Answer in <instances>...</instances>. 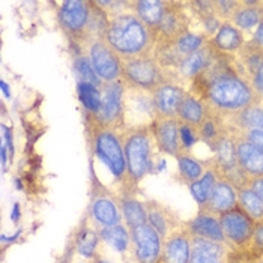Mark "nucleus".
I'll use <instances>...</instances> for the list:
<instances>
[{
  "label": "nucleus",
  "instance_id": "obj_1",
  "mask_svg": "<svg viewBox=\"0 0 263 263\" xmlns=\"http://www.w3.org/2000/svg\"><path fill=\"white\" fill-rule=\"evenodd\" d=\"M104 40L119 54L122 61L151 56L155 44L151 29L131 12L110 18Z\"/></svg>",
  "mask_w": 263,
  "mask_h": 263
},
{
  "label": "nucleus",
  "instance_id": "obj_2",
  "mask_svg": "<svg viewBox=\"0 0 263 263\" xmlns=\"http://www.w3.org/2000/svg\"><path fill=\"white\" fill-rule=\"evenodd\" d=\"M206 100L211 108L218 113L236 115L257 101V95L251 84L238 74L221 72L208 83Z\"/></svg>",
  "mask_w": 263,
  "mask_h": 263
},
{
  "label": "nucleus",
  "instance_id": "obj_3",
  "mask_svg": "<svg viewBox=\"0 0 263 263\" xmlns=\"http://www.w3.org/2000/svg\"><path fill=\"white\" fill-rule=\"evenodd\" d=\"M128 176L133 183L143 181L152 172V129L151 126L126 129L121 134Z\"/></svg>",
  "mask_w": 263,
  "mask_h": 263
},
{
  "label": "nucleus",
  "instance_id": "obj_4",
  "mask_svg": "<svg viewBox=\"0 0 263 263\" xmlns=\"http://www.w3.org/2000/svg\"><path fill=\"white\" fill-rule=\"evenodd\" d=\"M92 142H93V149H95L97 157L110 170L113 178L121 182L131 183L129 176H128V165L125 160L121 136H118L115 129L104 128L93 123Z\"/></svg>",
  "mask_w": 263,
  "mask_h": 263
},
{
  "label": "nucleus",
  "instance_id": "obj_5",
  "mask_svg": "<svg viewBox=\"0 0 263 263\" xmlns=\"http://www.w3.org/2000/svg\"><path fill=\"white\" fill-rule=\"evenodd\" d=\"M122 81L146 92H154L164 84L161 65L152 56H142L122 61Z\"/></svg>",
  "mask_w": 263,
  "mask_h": 263
},
{
  "label": "nucleus",
  "instance_id": "obj_6",
  "mask_svg": "<svg viewBox=\"0 0 263 263\" xmlns=\"http://www.w3.org/2000/svg\"><path fill=\"white\" fill-rule=\"evenodd\" d=\"M157 118L152 92L126 86L123 93V126L128 129L151 126Z\"/></svg>",
  "mask_w": 263,
  "mask_h": 263
},
{
  "label": "nucleus",
  "instance_id": "obj_7",
  "mask_svg": "<svg viewBox=\"0 0 263 263\" xmlns=\"http://www.w3.org/2000/svg\"><path fill=\"white\" fill-rule=\"evenodd\" d=\"M102 102L101 108L97 115H90L95 118V123L116 129L123 125V93L125 83L122 80L113 83H104L101 86Z\"/></svg>",
  "mask_w": 263,
  "mask_h": 263
},
{
  "label": "nucleus",
  "instance_id": "obj_8",
  "mask_svg": "<svg viewBox=\"0 0 263 263\" xmlns=\"http://www.w3.org/2000/svg\"><path fill=\"white\" fill-rule=\"evenodd\" d=\"M87 58L101 81L113 83L122 80V59L104 38L89 42Z\"/></svg>",
  "mask_w": 263,
  "mask_h": 263
},
{
  "label": "nucleus",
  "instance_id": "obj_9",
  "mask_svg": "<svg viewBox=\"0 0 263 263\" xmlns=\"http://www.w3.org/2000/svg\"><path fill=\"white\" fill-rule=\"evenodd\" d=\"M92 15V5L87 0H66L59 8V23L62 29L72 38L83 40L87 36Z\"/></svg>",
  "mask_w": 263,
  "mask_h": 263
},
{
  "label": "nucleus",
  "instance_id": "obj_10",
  "mask_svg": "<svg viewBox=\"0 0 263 263\" xmlns=\"http://www.w3.org/2000/svg\"><path fill=\"white\" fill-rule=\"evenodd\" d=\"M221 227H223L226 242L236 245V247H247L253 241L256 223L243 212L239 206L226 212L218 217Z\"/></svg>",
  "mask_w": 263,
  "mask_h": 263
},
{
  "label": "nucleus",
  "instance_id": "obj_11",
  "mask_svg": "<svg viewBox=\"0 0 263 263\" xmlns=\"http://www.w3.org/2000/svg\"><path fill=\"white\" fill-rule=\"evenodd\" d=\"M131 243L134 248V256L139 263H158L162 254L161 236L157 230L149 226L142 224L129 230Z\"/></svg>",
  "mask_w": 263,
  "mask_h": 263
},
{
  "label": "nucleus",
  "instance_id": "obj_12",
  "mask_svg": "<svg viewBox=\"0 0 263 263\" xmlns=\"http://www.w3.org/2000/svg\"><path fill=\"white\" fill-rule=\"evenodd\" d=\"M179 123L181 122L178 118H167L157 115V118L151 125L154 140L160 147V151L167 155L178 157L182 152L179 142Z\"/></svg>",
  "mask_w": 263,
  "mask_h": 263
},
{
  "label": "nucleus",
  "instance_id": "obj_13",
  "mask_svg": "<svg viewBox=\"0 0 263 263\" xmlns=\"http://www.w3.org/2000/svg\"><path fill=\"white\" fill-rule=\"evenodd\" d=\"M89 217L93 224L102 229V227H111L122 223L121 206H118L116 199L111 197L108 193L97 194L89 208Z\"/></svg>",
  "mask_w": 263,
  "mask_h": 263
},
{
  "label": "nucleus",
  "instance_id": "obj_14",
  "mask_svg": "<svg viewBox=\"0 0 263 263\" xmlns=\"http://www.w3.org/2000/svg\"><path fill=\"white\" fill-rule=\"evenodd\" d=\"M238 206V190L226 179H220L215 183L206 204L200 211L209 212L215 217H220L226 212L235 209Z\"/></svg>",
  "mask_w": 263,
  "mask_h": 263
},
{
  "label": "nucleus",
  "instance_id": "obj_15",
  "mask_svg": "<svg viewBox=\"0 0 263 263\" xmlns=\"http://www.w3.org/2000/svg\"><path fill=\"white\" fill-rule=\"evenodd\" d=\"M191 253V235L182 227L175 230L164 242L158 263H188Z\"/></svg>",
  "mask_w": 263,
  "mask_h": 263
},
{
  "label": "nucleus",
  "instance_id": "obj_16",
  "mask_svg": "<svg viewBox=\"0 0 263 263\" xmlns=\"http://www.w3.org/2000/svg\"><path fill=\"white\" fill-rule=\"evenodd\" d=\"M152 95H154V102H155L158 116L176 118L178 108L186 93L183 92L182 87H179L176 84L164 83L152 92Z\"/></svg>",
  "mask_w": 263,
  "mask_h": 263
},
{
  "label": "nucleus",
  "instance_id": "obj_17",
  "mask_svg": "<svg viewBox=\"0 0 263 263\" xmlns=\"http://www.w3.org/2000/svg\"><path fill=\"white\" fill-rule=\"evenodd\" d=\"M236 161L241 170L248 176V179L263 176V152L256 146L247 142L243 137L235 140Z\"/></svg>",
  "mask_w": 263,
  "mask_h": 263
},
{
  "label": "nucleus",
  "instance_id": "obj_18",
  "mask_svg": "<svg viewBox=\"0 0 263 263\" xmlns=\"http://www.w3.org/2000/svg\"><path fill=\"white\" fill-rule=\"evenodd\" d=\"M191 236H199L203 239H209L214 242L226 243V236H224L223 227L218 220V217L200 211L196 218H193L185 227Z\"/></svg>",
  "mask_w": 263,
  "mask_h": 263
},
{
  "label": "nucleus",
  "instance_id": "obj_19",
  "mask_svg": "<svg viewBox=\"0 0 263 263\" xmlns=\"http://www.w3.org/2000/svg\"><path fill=\"white\" fill-rule=\"evenodd\" d=\"M226 245L191 236V253L188 263H226Z\"/></svg>",
  "mask_w": 263,
  "mask_h": 263
},
{
  "label": "nucleus",
  "instance_id": "obj_20",
  "mask_svg": "<svg viewBox=\"0 0 263 263\" xmlns=\"http://www.w3.org/2000/svg\"><path fill=\"white\" fill-rule=\"evenodd\" d=\"M144 204L147 211V224L157 230L162 241H165L175 230H178L176 218L170 212V209L158 202H144Z\"/></svg>",
  "mask_w": 263,
  "mask_h": 263
},
{
  "label": "nucleus",
  "instance_id": "obj_21",
  "mask_svg": "<svg viewBox=\"0 0 263 263\" xmlns=\"http://www.w3.org/2000/svg\"><path fill=\"white\" fill-rule=\"evenodd\" d=\"M168 3L170 2H161V0H137V2H133L131 8L134 14L154 33L161 24L162 18L167 12Z\"/></svg>",
  "mask_w": 263,
  "mask_h": 263
},
{
  "label": "nucleus",
  "instance_id": "obj_22",
  "mask_svg": "<svg viewBox=\"0 0 263 263\" xmlns=\"http://www.w3.org/2000/svg\"><path fill=\"white\" fill-rule=\"evenodd\" d=\"M221 179V173L218 170V167L215 165V162L212 161V165L204 168V173L202 175L200 179H197L196 182L190 183L188 188H190V193L193 196V199L197 202V204L200 206L202 209L203 206L206 204L215 183Z\"/></svg>",
  "mask_w": 263,
  "mask_h": 263
},
{
  "label": "nucleus",
  "instance_id": "obj_23",
  "mask_svg": "<svg viewBox=\"0 0 263 263\" xmlns=\"http://www.w3.org/2000/svg\"><path fill=\"white\" fill-rule=\"evenodd\" d=\"M209 110L204 105V102L193 95H185L182 102L178 108V119L182 123H188L191 126L199 128L202 125V122L206 119Z\"/></svg>",
  "mask_w": 263,
  "mask_h": 263
},
{
  "label": "nucleus",
  "instance_id": "obj_24",
  "mask_svg": "<svg viewBox=\"0 0 263 263\" xmlns=\"http://www.w3.org/2000/svg\"><path fill=\"white\" fill-rule=\"evenodd\" d=\"M263 18V11L260 3L257 2H241L239 8L235 11L232 21L241 32L251 30L260 24Z\"/></svg>",
  "mask_w": 263,
  "mask_h": 263
},
{
  "label": "nucleus",
  "instance_id": "obj_25",
  "mask_svg": "<svg viewBox=\"0 0 263 263\" xmlns=\"http://www.w3.org/2000/svg\"><path fill=\"white\" fill-rule=\"evenodd\" d=\"M243 35L242 32L233 26V23H223L220 30L217 32V35L214 36L212 44L215 45V48L226 51V53H233L238 51L243 47Z\"/></svg>",
  "mask_w": 263,
  "mask_h": 263
},
{
  "label": "nucleus",
  "instance_id": "obj_26",
  "mask_svg": "<svg viewBox=\"0 0 263 263\" xmlns=\"http://www.w3.org/2000/svg\"><path fill=\"white\" fill-rule=\"evenodd\" d=\"M121 212L126 227L131 230L137 226L147 223V211L146 204L140 200H137L134 196H123L121 197Z\"/></svg>",
  "mask_w": 263,
  "mask_h": 263
},
{
  "label": "nucleus",
  "instance_id": "obj_27",
  "mask_svg": "<svg viewBox=\"0 0 263 263\" xmlns=\"http://www.w3.org/2000/svg\"><path fill=\"white\" fill-rule=\"evenodd\" d=\"M98 233H100L101 241L108 243L113 250H116L119 253L128 251L129 243H131V233L122 223L111 226V227L98 229Z\"/></svg>",
  "mask_w": 263,
  "mask_h": 263
},
{
  "label": "nucleus",
  "instance_id": "obj_28",
  "mask_svg": "<svg viewBox=\"0 0 263 263\" xmlns=\"http://www.w3.org/2000/svg\"><path fill=\"white\" fill-rule=\"evenodd\" d=\"M238 206L254 223H263V200L250 186L238 190Z\"/></svg>",
  "mask_w": 263,
  "mask_h": 263
},
{
  "label": "nucleus",
  "instance_id": "obj_29",
  "mask_svg": "<svg viewBox=\"0 0 263 263\" xmlns=\"http://www.w3.org/2000/svg\"><path fill=\"white\" fill-rule=\"evenodd\" d=\"M100 239H101V238H100L98 230H97V229L93 230L90 226H87V223H84L80 227V230L77 232V235H76V239H74V250H76L79 254H81V256L90 259V257L95 256V251H97V248H98Z\"/></svg>",
  "mask_w": 263,
  "mask_h": 263
},
{
  "label": "nucleus",
  "instance_id": "obj_30",
  "mask_svg": "<svg viewBox=\"0 0 263 263\" xmlns=\"http://www.w3.org/2000/svg\"><path fill=\"white\" fill-rule=\"evenodd\" d=\"M209 63H211V53L208 48H202L183 58L182 62L179 63V72L186 79H196L209 66Z\"/></svg>",
  "mask_w": 263,
  "mask_h": 263
},
{
  "label": "nucleus",
  "instance_id": "obj_31",
  "mask_svg": "<svg viewBox=\"0 0 263 263\" xmlns=\"http://www.w3.org/2000/svg\"><path fill=\"white\" fill-rule=\"evenodd\" d=\"M176 161H178V170L181 173V178L188 183L196 182L197 179L202 178V175L204 173V164L199 160H196V158H193L186 152H181L176 157Z\"/></svg>",
  "mask_w": 263,
  "mask_h": 263
},
{
  "label": "nucleus",
  "instance_id": "obj_32",
  "mask_svg": "<svg viewBox=\"0 0 263 263\" xmlns=\"http://www.w3.org/2000/svg\"><path fill=\"white\" fill-rule=\"evenodd\" d=\"M79 98L89 115H97L101 108V87L80 81L79 83Z\"/></svg>",
  "mask_w": 263,
  "mask_h": 263
},
{
  "label": "nucleus",
  "instance_id": "obj_33",
  "mask_svg": "<svg viewBox=\"0 0 263 263\" xmlns=\"http://www.w3.org/2000/svg\"><path fill=\"white\" fill-rule=\"evenodd\" d=\"M235 122L245 131H250V129L263 131V107L253 104L243 108L242 111L235 115Z\"/></svg>",
  "mask_w": 263,
  "mask_h": 263
},
{
  "label": "nucleus",
  "instance_id": "obj_34",
  "mask_svg": "<svg viewBox=\"0 0 263 263\" xmlns=\"http://www.w3.org/2000/svg\"><path fill=\"white\" fill-rule=\"evenodd\" d=\"M206 42V36L199 35V33H191V32H185L182 33L178 40L175 41L173 47L175 50L178 51L179 56H188V54H193L199 50H202L203 45Z\"/></svg>",
  "mask_w": 263,
  "mask_h": 263
},
{
  "label": "nucleus",
  "instance_id": "obj_35",
  "mask_svg": "<svg viewBox=\"0 0 263 263\" xmlns=\"http://www.w3.org/2000/svg\"><path fill=\"white\" fill-rule=\"evenodd\" d=\"M197 131H199L200 140L206 143V144H212V146H214L215 142L224 134L223 128H221V123H220V121L214 116L212 111L208 113L206 119H204V121L202 122V125L197 128Z\"/></svg>",
  "mask_w": 263,
  "mask_h": 263
},
{
  "label": "nucleus",
  "instance_id": "obj_36",
  "mask_svg": "<svg viewBox=\"0 0 263 263\" xmlns=\"http://www.w3.org/2000/svg\"><path fill=\"white\" fill-rule=\"evenodd\" d=\"M74 66H76V71H77V74L80 77L81 83H89V84H93V86H98V87H101L104 84L101 79L97 76V72H95V69H93V66H92V63H90L87 56L77 58Z\"/></svg>",
  "mask_w": 263,
  "mask_h": 263
},
{
  "label": "nucleus",
  "instance_id": "obj_37",
  "mask_svg": "<svg viewBox=\"0 0 263 263\" xmlns=\"http://www.w3.org/2000/svg\"><path fill=\"white\" fill-rule=\"evenodd\" d=\"M181 122V121H179ZM179 142H181V149L182 152L191 151L197 143L200 142V137H199V131L196 126H191L188 123H179Z\"/></svg>",
  "mask_w": 263,
  "mask_h": 263
},
{
  "label": "nucleus",
  "instance_id": "obj_38",
  "mask_svg": "<svg viewBox=\"0 0 263 263\" xmlns=\"http://www.w3.org/2000/svg\"><path fill=\"white\" fill-rule=\"evenodd\" d=\"M241 2H232V0H218V2H214V9H215V14L218 17H223V18H232L235 11L239 8Z\"/></svg>",
  "mask_w": 263,
  "mask_h": 263
},
{
  "label": "nucleus",
  "instance_id": "obj_39",
  "mask_svg": "<svg viewBox=\"0 0 263 263\" xmlns=\"http://www.w3.org/2000/svg\"><path fill=\"white\" fill-rule=\"evenodd\" d=\"M202 20L203 27H204V30H206L208 35H217V32L220 30V27H221V24H223L221 20H220V17H218L215 12H211V14L203 15Z\"/></svg>",
  "mask_w": 263,
  "mask_h": 263
},
{
  "label": "nucleus",
  "instance_id": "obj_40",
  "mask_svg": "<svg viewBox=\"0 0 263 263\" xmlns=\"http://www.w3.org/2000/svg\"><path fill=\"white\" fill-rule=\"evenodd\" d=\"M243 139L263 152V131H260V129H250V131H247L243 134Z\"/></svg>",
  "mask_w": 263,
  "mask_h": 263
},
{
  "label": "nucleus",
  "instance_id": "obj_41",
  "mask_svg": "<svg viewBox=\"0 0 263 263\" xmlns=\"http://www.w3.org/2000/svg\"><path fill=\"white\" fill-rule=\"evenodd\" d=\"M2 140L6 144L8 152H9V158L12 161V158H14V137H12V129L9 126H6L5 123H2Z\"/></svg>",
  "mask_w": 263,
  "mask_h": 263
},
{
  "label": "nucleus",
  "instance_id": "obj_42",
  "mask_svg": "<svg viewBox=\"0 0 263 263\" xmlns=\"http://www.w3.org/2000/svg\"><path fill=\"white\" fill-rule=\"evenodd\" d=\"M251 87L256 92L257 97L263 98V63L260 65V68L257 69V72L253 76L251 79Z\"/></svg>",
  "mask_w": 263,
  "mask_h": 263
},
{
  "label": "nucleus",
  "instance_id": "obj_43",
  "mask_svg": "<svg viewBox=\"0 0 263 263\" xmlns=\"http://www.w3.org/2000/svg\"><path fill=\"white\" fill-rule=\"evenodd\" d=\"M251 243L257 248L263 251V223L256 224V229H254V235H253V241Z\"/></svg>",
  "mask_w": 263,
  "mask_h": 263
},
{
  "label": "nucleus",
  "instance_id": "obj_44",
  "mask_svg": "<svg viewBox=\"0 0 263 263\" xmlns=\"http://www.w3.org/2000/svg\"><path fill=\"white\" fill-rule=\"evenodd\" d=\"M248 186L260 197L263 200V176L260 178H253V179H250V182H248Z\"/></svg>",
  "mask_w": 263,
  "mask_h": 263
},
{
  "label": "nucleus",
  "instance_id": "obj_45",
  "mask_svg": "<svg viewBox=\"0 0 263 263\" xmlns=\"http://www.w3.org/2000/svg\"><path fill=\"white\" fill-rule=\"evenodd\" d=\"M253 42L263 50V18L262 21H260V24L256 27L254 36H253Z\"/></svg>",
  "mask_w": 263,
  "mask_h": 263
},
{
  "label": "nucleus",
  "instance_id": "obj_46",
  "mask_svg": "<svg viewBox=\"0 0 263 263\" xmlns=\"http://www.w3.org/2000/svg\"><path fill=\"white\" fill-rule=\"evenodd\" d=\"M0 160H2V168L3 172L6 170V164H8V158H9V152H8V147L3 140H0Z\"/></svg>",
  "mask_w": 263,
  "mask_h": 263
},
{
  "label": "nucleus",
  "instance_id": "obj_47",
  "mask_svg": "<svg viewBox=\"0 0 263 263\" xmlns=\"http://www.w3.org/2000/svg\"><path fill=\"white\" fill-rule=\"evenodd\" d=\"M20 204L18 203H15L14 204V208H12V212H11V221L12 223H18V220H20Z\"/></svg>",
  "mask_w": 263,
  "mask_h": 263
},
{
  "label": "nucleus",
  "instance_id": "obj_48",
  "mask_svg": "<svg viewBox=\"0 0 263 263\" xmlns=\"http://www.w3.org/2000/svg\"><path fill=\"white\" fill-rule=\"evenodd\" d=\"M0 89H2V92L5 93L6 98H11V97H12V95H11V89H9V86H8L6 81L0 80Z\"/></svg>",
  "mask_w": 263,
  "mask_h": 263
},
{
  "label": "nucleus",
  "instance_id": "obj_49",
  "mask_svg": "<svg viewBox=\"0 0 263 263\" xmlns=\"http://www.w3.org/2000/svg\"><path fill=\"white\" fill-rule=\"evenodd\" d=\"M95 263H111V262H108V260H102V259H98V260H95Z\"/></svg>",
  "mask_w": 263,
  "mask_h": 263
},
{
  "label": "nucleus",
  "instance_id": "obj_50",
  "mask_svg": "<svg viewBox=\"0 0 263 263\" xmlns=\"http://www.w3.org/2000/svg\"><path fill=\"white\" fill-rule=\"evenodd\" d=\"M254 263H263V257L260 259V260H257V262H254Z\"/></svg>",
  "mask_w": 263,
  "mask_h": 263
}]
</instances>
